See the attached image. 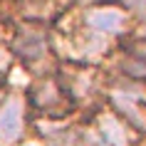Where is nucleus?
Instances as JSON below:
<instances>
[{
	"mask_svg": "<svg viewBox=\"0 0 146 146\" xmlns=\"http://www.w3.org/2000/svg\"><path fill=\"white\" fill-rule=\"evenodd\" d=\"M23 131V99L8 94L0 104V144H13Z\"/></svg>",
	"mask_w": 146,
	"mask_h": 146,
	"instance_id": "obj_1",
	"label": "nucleus"
},
{
	"mask_svg": "<svg viewBox=\"0 0 146 146\" xmlns=\"http://www.w3.org/2000/svg\"><path fill=\"white\" fill-rule=\"evenodd\" d=\"M13 50L17 54H23L27 62H35L40 57H45V52H47V35L40 27H23L17 32Z\"/></svg>",
	"mask_w": 146,
	"mask_h": 146,
	"instance_id": "obj_2",
	"label": "nucleus"
},
{
	"mask_svg": "<svg viewBox=\"0 0 146 146\" xmlns=\"http://www.w3.org/2000/svg\"><path fill=\"white\" fill-rule=\"evenodd\" d=\"M87 25L97 32L114 35V32L124 30V15L114 8H94L87 13Z\"/></svg>",
	"mask_w": 146,
	"mask_h": 146,
	"instance_id": "obj_3",
	"label": "nucleus"
},
{
	"mask_svg": "<svg viewBox=\"0 0 146 146\" xmlns=\"http://www.w3.org/2000/svg\"><path fill=\"white\" fill-rule=\"evenodd\" d=\"M35 104H37L40 109H57L64 104V99H67V94H64V89L57 84H52V82H45V84L35 87Z\"/></svg>",
	"mask_w": 146,
	"mask_h": 146,
	"instance_id": "obj_4",
	"label": "nucleus"
},
{
	"mask_svg": "<svg viewBox=\"0 0 146 146\" xmlns=\"http://www.w3.org/2000/svg\"><path fill=\"white\" fill-rule=\"evenodd\" d=\"M124 69L134 74V77H146V40L144 42H134L126 52Z\"/></svg>",
	"mask_w": 146,
	"mask_h": 146,
	"instance_id": "obj_5",
	"label": "nucleus"
},
{
	"mask_svg": "<svg viewBox=\"0 0 146 146\" xmlns=\"http://www.w3.org/2000/svg\"><path fill=\"white\" fill-rule=\"evenodd\" d=\"M114 104L121 109V111H126V116H129L134 124H139V126H144V129H146V111L139 107V104H134L129 97H119V94L114 97Z\"/></svg>",
	"mask_w": 146,
	"mask_h": 146,
	"instance_id": "obj_6",
	"label": "nucleus"
},
{
	"mask_svg": "<svg viewBox=\"0 0 146 146\" xmlns=\"http://www.w3.org/2000/svg\"><path fill=\"white\" fill-rule=\"evenodd\" d=\"M126 5H129L136 15H141V17H146V0H124Z\"/></svg>",
	"mask_w": 146,
	"mask_h": 146,
	"instance_id": "obj_7",
	"label": "nucleus"
},
{
	"mask_svg": "<svg viewBox=\"0 0 146 146\" xmlns=\"http://www.w3.org/2000/svg\"><path fill=\"white\" fill-rule=\"evenodd\" d=\"M8 64H10V54L0 50V79L5 77V72H8Z\"/></svg>",
	"mask_w": 146,
	"mask_h": 146,
	"instance_id": "obj_8",
	"label": "nucleus"
}]
</instances>
